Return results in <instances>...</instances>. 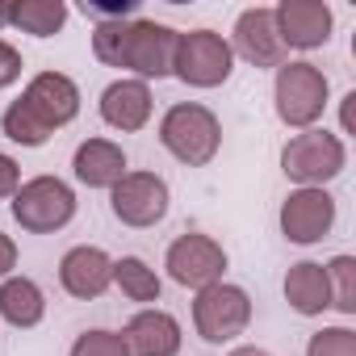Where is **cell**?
Listing matches in <instances>:
<instances>
[{"instance_id": "1", "label": "cell", "mask_w": 356, "mask_h": 356, "mask_svg": "<svg viewBox=\"0 0 356 356\" xmlns=\"http://www.w3.org/2000/svg\"><path fill=\"white\" fill-rule=\"evenodd\" d=\"M159 147L185 168H206L222 151V122L202 101H176L159 118Z\"/></svg>"}, {"instance_id": "2", "label": "cell", "mask_w": 356, "mask_h": 356, "mask_svg": "<svg viewBox=\"0 0 356 356\" xmlns=\"http://www.w3.org/2000/svg\"><path fill=\"white\" fill-rule=\"evenodd\" d=\"M331 105V80L310 59H285L273 76V109L277 122L289 130H314Z\"/></svg>"}, {"instance_id": "3", "label": "cell", "mask_w": 356, "mask_h": 356, "mask_svg": "<svg viewBox=\"0 0 356 356\" xmlns=\"http://www.w3.org/2000/svg\"><path fill=\"white\" fill-rule=\"evenodd\" d=\"M343 168H348V147L339 134L323 126L302 130L281 147V172L298 189H327Z\"/></svg>"}, {"instance_id": "4", "label": "cell", "mask_w": 356, "mask_h": 356, "mask_svg": "<svg viewBox=\"0 0 356 356\" xmlns=\"http://www.w3.org/2000/svg\"><path fill=\"white\" fill-rule=\"evenodd\" d=\"M13 222L30 235H55L76 218V189L63 176H30L9 202Z\"/></svg>"}, {"instance_id": "5", "label": "cell", "mask_w": 356, "mask_h": 356, "mask_svg": "<svg viewBox=\"0 0 356 356\" xmlns=\"http://www.w3.org/2000/svg\"><path fill=\"white\" fill-rule=\"evenodd\" d=\"M235 72V51L218 30H181L176 34L172 76L189 88H222Z\"/></svg>"}, {"instance_id": "6", "label": "cell", "mask_w": 356, "mask_h": 356, "mask_svg": "<svg viewBox=\"0 0 356 356\" xmlns=\"http://www.w3.org/2000/svg\"><path fill=\"white\" fill-rule=\"evenodd\" d=\"M252 327V293L243 285L218 281L193 298V331L206 343H235Z\"/></svg>"}, {"instance_id": "7", "label": "cell", "mask_w": 356, "mask_h": 356, "mask_svg": "<svg viewBox=\"0 0 356 356\" xmlns=\"http://www.w3.org/2000/svg\"><path fill=\"white\" fill-rule=\"evenodd\" d=\"M168 206H172V189L159 172H147V168H134L126 172L122 181L109 189V214L130 227V231H147L155 222L168 218Z\"/></svg>"}, {"instance_id": "8", "label": "cell", "mask_w": 356, "mask_h": 356, "mask_svg": "<svg viewBox=\"0 0 356 356\" xmlns=\"http://www.w3.org/2000/svg\"><path fill=\"white\" fill-rule=\"evenodd\" d=\"M227 248L214 239V235H202V231H185L176 235L163 252V268L168 277L181 285V289H206V285H218L222 273H227Z\"/></svg>"}, {"instance_id": "9", "label": "cell", "mask_w": 356, "mask_h": 356, "mask_svg": "<svg viewBox=\"0 0 356 356\" xmlns=\"http://www.w3.org/2000/svg\"><path fill=\"white\" fill-rule=\"evenodd\" d=\"M176 34L163 22L151 17H130L126 26V47H122V72H134V80L151 84L172 76V59H176Z\"/></svg>"}, {"instance_id": "10", "label": "cell", "mask_w": 356, "mask_h": 356, "mask_svg": "<svg viewBox=\"0 0 356 356\" xmlns=\"http://www.w3.org/2000/svg\"><path fill=\"white\" fill-rule=\"evenodd\" d=\"M335 227V197L327 189H289L281 202V235L298 248H314Z\"/></svg>"}, {"instance_id": "11", "label": "cell", "mask_w": 356, "mask_h": 356, "mask_svg": "<svg viewBox=\"0 0 356 356\" xmlns=\"http://www.w3.org/2000/svg\"><path fill=\"white\" fill-rule=\"evenodd\" d=\"M273 22L285 51H318L331 42V30H335V13L323 0H281L273 9Z\"/></svg>"}, {"instance_id": "12", "label": "cell", "mask_w": 356, "mask_h": 356, "mask_svg": "<svg viewBox=\"0 0 356 356\" xmlns=\"http://www.w3.org/2000/svg\"><path fill=\"white\" fill-rule=\"evenodd\" d=\"M231 51H235V59H243V63H252V67H281L285 63V42H281V34H277V22H273V9H264V5H256V9H243L239 17H235V30H231Z\"/></svg>"}, {"instance_id": "13", "label": "cell", "mask_w": 356, "mask_h": 356, "mask_svg": "<svg viewBox=\"0 0 356 356\" xmlns=\"http://www.w3.org/2000/svg\"><path fill=\"white\" fill-rule=\"evenodd\" d=\"M59 285L76 302H97L113 285V256L97 243H76L59 260Z\"/></svg>"}, {"instance_id": "14", "label": "cell", "mask_w": 356, "mask_h": 356, "mask_svg": "<svg viewBox=\"0 0 356 356\" xmlns=\"http://www.w3.org/2000/svg\"><path fill=\"white\" fill-rule=\"evenodd\" d=\"M97 109H101V122L109 126V130H118V134H138V130H147V122H151V113H155V97H151V84H143V80H113V84H105V92H101V101H97Z\"/></svg>"}, {"instance_id": "15", "label": "cell", "mask_w": 356, "mask_h": 356, "mask_svg": "<svg viewBox=\"0 0 356 356\" xmlns=\"http://www.w3.org/2000/svg\"><path fill=\"white\" fill-rule=\"evenodd\" d=\"M122 339H126L130 356H181L185 331L176 323V314H168L163 306H143L122 327Z\"/></svg>"}, {"instance_id": "16", "label": "cell", "mask_w": 356, "mask_h": 356, "mask_svg": "<svg viewBox=\"0 0 356 356\" xmlns=\"http://www.w3.org/2000/svg\"><path fill=\"white\" fill-rule=\"evenodd\" d=\"M22 101L51 126V130H63L67 122H76L80 113V88L72 76L63 72H38L30 76V84L22 88Z\"/></svg>"}, {"instance_id": "17", "label": "cell", "mask_w": 356, "mask_h": 356, "mask_svg": "<svg viewBox=\"0 0 356 356\" xmlns=\"http://www.w3.org/2000/svg\"><path fill=\"white\" fill-rule=\"evenodd\" d=\"M126 172H130V159L113 138H84L72 155V176L84 189H113Z\"/></svg>"}, {"instance_id": "18", "label": "cell", "mask_w": 356, "mask_h": 356, "mask_svg": "<svg viewBox=\"0 0 356 356\" xmlns=\"http://www.w3.org/2000/svg\"><path fill=\"white\" fill-rule=\"evenodd\" d=\"M281 289H285L289 310H293V314H302V318H318L323 310H331L327 268H323L318 260H298V264H289V273H285Z\"/></svg>"}, {"instance_id": "19", "label": "cell", "mask_w": 356, "mask_h": 356, "mask_svg": "<svg viewBox=\"0 0 356 356\" xmlns=\"http://www.w3.org/2000/svg\"><path fill=\"white\" fill-rule=\"evenodd\" d=\"M0 318L17 331H30L47 318V293L34 277H5L0 281Z\"/></svg>"}, {"instance_id": "20", "label": "cell", "mask_w": 356, "mask_h": 356, "mask_svg": "<svg viewBox=\"0 0 356 356\" xmlns=\"http://www.w3.org/2000/svg\"><path fill=\"white\" fill-rule=\"evenodd\" d=\"M72 9L63 0H13L9 9V30H22L30 38H55L67 26Z\"/></svg>"}, {"instance_id": "21", "label": "cell", "mask_w": 356, "mask_h": 356, "mask_svg": "<svg viewBox=\"0 0 356 356\" xmlns=\"http://www.w3.org/2000/svg\"><path fill=\"white\" fill-rule=\"evenodd\" d=\"M113 285L122 289V298H130V302H138V306H155L159 293H163L159 273H155L143 256H122V260H113Z\"/></svg>"}, {"instance_id": "22", "label": "cell", "mask_w": 356, "mask_h": 356, "mask_svg": "<svg viewBox=\"0 0 356 356\" xmlns=\"http://www.w3.org/2000/svg\"><path fill=\"white\" fill-rule=\"evenodd\" d=\"M0 130H5V138H9V143L30 147V151H34V147H47V143H51V134H55V130H51V126H47V122H42L26 101H22V97H17V101H9V109L0 113Z\"/></svg>"}, {"instance_id": "23", "label": "cell", "mask_w": 356, "mask_h": 356, "mask_svg": "<svg viewBox=\"0 0 356 356\" xmlns=\"http://www.w3.org/2000/svg\"><path fill=\"white\" fill-rule=\"evenodd\" d=\"M323 268H327L331 310H339V314H356V260H352V256H335V260H327Z\"/></svg>"}, {"instance_id": "24", "label": "cell", "mask_w": 356, "mask_h": 356, "mask_svg": "<svg viewBox=\"0 0 356 356\" xmlns=\"http://www.w3.org/2000/svg\"><path fill=\"white\" fill-rule=\"evenodd\" d=\"M126 26H130V17H118V22H97V26H92V55H97L105 67H122Z\"/></svg>"}, {"instance_id": "25", "label": "cell", "mask_w": 356, "mask_h": 356, "mask_svg": "<svg viewBox=\"0 0 356 356\" xmlns=\"http://www.w3.org/2000/svg\"><path fill=\"white\" fill-rule=\"evenodd\" d=\"M67 356H130V348H126L122 331L88 327V331H80V335H76V343H72V352H67Z\"/></svg>"}, {"instance_id": "26", "label": "cell", "mask_w": 356, "mask_h": 356, "mask_svg": "<svg viewBox=\"0 0 356 356\" xmlns=\"http://www.w3.org/2000/svg\"><path fill=\"white\" fill-rule=\"evenodd\" d=\"M306 356H356V331L352 327H323L306 339Z\"/></svg>"}, {"instance_id": "27", "label": "cell", "mask_w": 356, "mask_h": 356, "mask_svg": "<svg viewBox=\"0 0 356 356\" xmlns=\"http://www.w3.org/2000/svg\"><path fill=\"white\" fill-rule=\"evenodd\" d=\"M22 72H26V59H22V51H17L13 42H5V38H0V88H13V84L22 80Z\"/></svg>"}, {"instance_id": "28", "label": "cell", "mask_w": 356, "mask_h": 356, "mask_svg": "<svg viewBox=\"0 0 356 356\" xmlns=\"http://www.w3.org/2000/svg\"><path fill=\"white\" fill-rule=\"evenodd\" d=\"M17 189H22V163L0 151V202H13Z\"/></svg>"}, {"instance_id": "29", "label": "cell", "mask_w": 356, "mask_h": 356, "mask_svg": "<svg viewBox=\"0 0 356 356\" xmlns=\"http://www.w3.org/2000/svg\"><path fill=\"white\" fill-rule=\"evenodd\" d=\"M13 268H17V243H13V235L0 231V281L13 277Z\"/></svg>"}, {"instance_id": "30", "label": "cell", "mask_w": 356, "mask_h": 356, "mask_svg": "<svg viewBox=\"0 0 356 356\" xmlns=\"http://www.w3.org/2000/svg\"><path fill=\"white\" fill-rule=\"evenodd\" d=\"M352 101H356V92H348L343 105H339V126H343V134H352Z\"/></svg>"}, {"instance_id": "31", "label": "cell", "mask_w": 356, "mask_h": 356, "mask_svg": "<svg viewBox=\"0 0 356 356\" xmlns=\"http://www.w3.org/2000/svg\"><path fill=\"white\" fill-rule=\"evenodd\" d=\"M227 356H273L268 348H256V343H239V348H231Z\"/></svg>"}, {"instance_id": "32", "label": "cell", "mask_w": 356, "mask_h": 356, "mask_svg": "<svg viewBox=\"0 0 356 356\" xmlns=\"http://www.w3.org/2000/svg\"><path fill=\"white\" fill-rule=\"evenodd\" d=\"M9 9H13V0H0V30H9Z\"/></svg>"}]
</instances>
